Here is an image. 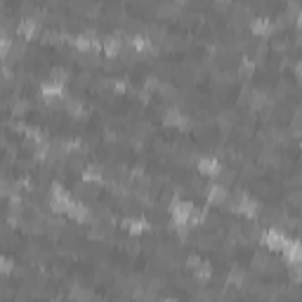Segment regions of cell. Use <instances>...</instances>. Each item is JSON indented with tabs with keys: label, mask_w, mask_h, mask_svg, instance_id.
<instances>
[{
	"label": "cell",
	"mask_w": 302,
	"mask_h": 302,
	"mask_svg": "<svg viewBox=\"0 0 302 302\" xmlns=\"http://www.w3.org/2000/svg\"><path fill=\"white\" fill-rule=\"evenodd\" d=\"M170 215H173L175 224H191L194 220H201V215L194 213V205L186 203V201H175L170 205Z\"/></svg>",
	"instance_id": "6da1fadb"
},
{
	"label": "cell",
	"mask_w": 302,
	"mask_h": 302,
	"mask_svg": "<svg viewBox=\"0 0 302 302\" xmlns=\"http://www.w3.org/2000/svg\"><path fill=\"white\" fill-rule=\"evenodd\" d=\"M264 245L269 248V250H286V245H288V239H286V234L283 232H279V229H269L267 234L262 236Z\"/></svg>",
	"instance_id": "7a4b0ae2"
},
{
	"label": "cell",
	"mask_w": 302,
	"mask_h": 302,
	"mask_svg": "<svg viewBox=\"0 0 302 302\" xmlns=\"http://www.w3.org/2000/svg\"><path fill=\"white\" fill-rule=\"evenodd\" d=\"M283 255H286V260H288V262L302 264V243H300V241H288Z\"/></svg>",
	"instance_id": "3957f363"
},
{
	"label": "cell",
	"mask_w": 302,
	"mask_h": 302,
	"mask_svg": "<svg viewBox=\"0 0 302 302\" xmlns=\"http://www.w3.org/2000/svg\"><path fill=\"white\" fill-rule=\"evenodd\" d=\"M61 95H64L61 80L57 83V78H55L52 83H45V85H43V97H45V99H59Z\"/></svg>",
	"instance_id": "277c9868"
},
{
	"label": "cell",
	"mask_w": 302,
	"mask_h": 302,
	"mask_svg": "<svg viewBox=\"0 0 302 302\" xmlns=\"http://www.w3.org/2000/svg\"><path fill=\"white\" fill-rule=\"evenodd\" d=\"M198 170H201V175L213 177L220 173V163H217L215 158H201V161H198Z\"/></svg>",
	"instance_id": "5b68a950"
},
{
	"label": "cell",
	"mask_w": 302,
	"mask_h": 302,
	"mask_svg": "<svg viewBox=\"0 0 302 302\" xmlns=\"http://www.w3.org/2000/svg\"><path fill=\"white\" fill-rule=\"evenodd\" d=\"M236 210L241 215H248V217H253V215H257V203L255 201H250L248 196H243V198H239V203H236Z\"/></svg>",
	"instance_id": "8992f818"
},
{
	"label": "cell",
	"mask_w": 302,
	"mask_h": 302,
	"mask_svg": "<svg viewBox=\"0 0 302 302\" xmlns=\"http://www.w3.org/2000/svg\"><path fill=\"white\" fill-rule=\"evenodd\" d=\"M272 31H274V26H272V21L269 19H255L253 21V33H257V36L267 38Z\"/></svg>",
	"instance_id": "52a82bcc"
},
{
	"label": "cell",
	"mask_w": 302,
	"mask_h": 302,
	"mask_svg": "<svg viewBox=\"0 0 302 302\" xmlns=\"http://www.w3.org/2000/svg\"><path fill=\"white\" fill-rule=\"evenodd\" d=\"M73 43H76V48L88 50V52H95V50H99V43L92 38V36H78Z\"/></svg>",
	"instance_id": "ba28073f"
},
{
	"label": "cell",
	"mask_w": 302,
	"mask_h": 302,
	"mask_svg": "<svg viewBox=\"0 0 302 302\" xmlns=\"http://www.w3.org/2000/svg\"><path fill=\"white\" fill-rule=\"evenodd\" d=\"M224 198H227V189H222V186H210L208 189V201L210 203H222Z\"/></svg>",
	"instance_id": "9c48e42d"
},
{
	"label": "cell",
	"mask_w": 302,
	"mask_h": 302,
	"mask_svg": "<svg viewBox=\"0 0 302 302\" xmlns=\"http://www.w3.org/2000/svg\"><path fill=\"white\" fill-rule=\"evenodd\" d=\"M125 227L132 232V234H142V232H146V229H149V224H146L144 220H127Z\"/></svg>",
	"instance_id": "30bf717a"
},
{
	"label": "cell",
	"mask_w": 302,
	"mask_h": 302,
	"mask_svg": "<svg viewBox=\"0 0 302 302\" xmlns=\"http://www.w3.org/2000/svg\"><path fill=\"white\" fill-rule=\"evenodd\" d=\"M102 50L107 52L109 57H114V55H118V50H121V43H118L116 38H107L104 40V45H102Z\"/></svg>",
	"instance_id": "8fae6325"
},
{
	"label": "cell",
	"mask_w": 302,
	"mask_h": 302,
	"mask_svg": "<svg viewBox=\"0 0 302 302\" xmlns=\"http://www.w3.org/2000/svg\"><path fill=\"white\" fill-rule=\"evenodd\" d=\"M130 43H132L137 50H151V40H146L144 36H135Z\"/></svg>",
	"instance_id": "7c38bea8"
},
{
	"label": "cell",
	"mask_w": 302,
	"mask_h": 302,
	"mask_svg": "<svg viewBox=\"0 0 302 302\" xmlns=\"http://www.w3.org/2000/svg\"><path fill=\"white\" fill-rule=\"evenodd\" d=\"M33 31H36V24H33V21H21L19 24V33L21 36H26V38H29V36H33Z\"/></svg>",
	"instance_id": "4fadbf2b"
},
{
	"label": "cell",
	"mask_w": 302,
	"mask_h": 302,
	"mask_svg": "<svg viewBox=\"0 0 302 302\" xmlns=\"http://www.w3.org/2000/svg\"><path fill=\"white\" fill-rule=\"evenodd\" d=\"M83 177H85L88 182H97V180H99V170H97V168H88V170L83 173Z\"/></svg>",
	"instance_id": "5bb4252c"
},
{
	"label": "cell",
	"mask_w": 302,
	"mask_h": 302,
	"mask_svg": "<svg viewBox=\"0 0 302 302\" xmlns=\"http://www.w3.org/2000/svg\"><path fill=\"white\" fill-rule=\"evenodd\" d=\"M168 123H170V125H184V118L180 116L177 111H173V114L168 116Z\"/></svg>",
	"instance_id": "9a60e30c"
},
{
	"label": "cell",
	"mask_w": 302,
	"mask_h": 302,
	"mask_svg": "<svg viewBox=\"0 0 302 302\" xmlns=\"http://www.w3.org/2000/svg\"><path fill=\"white\" fill-rule=\"evenodd\" d=\"M66 109L71 111V114H73V116H80V111H83V107H80V102H73V99H71V102L66 104Z\"/></svg>",
	"instance_id": "2e32d148"
},
{
	"label": "cell",
	"mask_w": 302,
	"mask_h": 302,
	"mask_svg": "<svg viewBox=\"0 0 302 302\" xmlns=\"http://www.w3.org/2000/svg\"><path fill=\"white\" fill-rule=\"evenodd\" d=\"M295 73H298V78L302 80V61H300V64H298V66H295Z\"/></svg>",
	"instance_id": "e0dca14e"
}]
</instances>
